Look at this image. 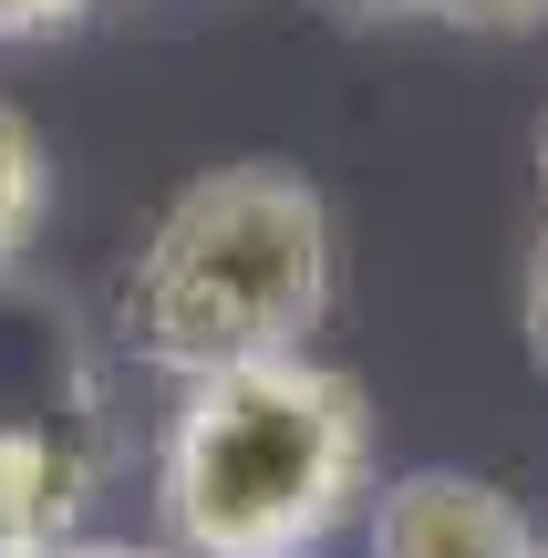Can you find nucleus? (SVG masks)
Wrapping results in <instances>:
<instances>
[{
	"label": "nucleus",
	"instance_id": "f257e3e1",
	"mask_svg": "<svg viewBox=\"0 0 548 558\" xmlns=\"http://www.w3.org/2000/svg\"><path fill=\"white\" fill-rule=\"evenodd\" d=\"M176 558H310L373 507V403L342 362L280 352L197 373L156 445Z\"/></svg>",
	"mask_w": 548,
	"mask_h": 558
},
{
	"label": "nucleus",
	"instance_id": "f03ea898",
	"mask_svg": "<svg viewBox=\"0 0 548 558\" xmlns=\"http://www.w3.org/2000/svg\"><path fill=\"white\" fill-rule=\"evenodd\" d=\"M342 290V248H331V197L301 166H207L156 207L135 269H124L114 311L156 373H239V362L310 352Z\"/></svg>",
	"mask_w": 548,
	"mask_h": 558
},
{
	"label": "nucleus",
	"instance_id": "7ed1b4c3",
	"mask_svg": "<svg viewBox=\"0 0 548 558\" xmlns=\"http://www.w3.org/2000/svg\"><path fill=\"white\" fill-rule=\"evenodd\" d=\"M363 538L373 558H538L528 507L497 476H466V465H414V476L373 486Z\"/></svg>",
	"mask_w": 548,
	"mask_h": 558
},
{
	"label": "nucleus",
	"instance_id": "20e7f679",
	"mask_svg": "<svg viewBox=\"0 0 548 558\" xmlns=\"http://www.w3.org/2000/svg\"><path fill=\"white\" fill-rule=\"evenodd\" d=\"M83 507V465L52 424H11L0 414V558H41L73 538Z\"/></svg>",
	"mask_w": 548,
	"mask_h": 558
},
{
	"label": "nucleus",
	"instance_id": "39448f33",
	"mask_svg": "<svg viewBox=\"0 0 548 558\" xmlns=\"http://www.w3.org/2000/svg\"><path fill=\"white\" fill-rule=\"evenodd\" d=\"M41 207H52V156H41L32 114H21V104H0V269L32 248Z\"/></svg>",
	"mask_w": 548,
	"mask_h": 558
},
{
	"label": "nucleus",
	"instance_id": "423d86ee",
	"mask_svg": "<svg viewBox=\"0 0 548 558\" xmlns=\"http://www.w3.org/2000/svg\"><path fill=\"white\" fill-rule=\"evenodd\" d=\"M414 21H446V32H487V41H508V32H538L548 0H414Z\"/></svg>",
	"mask_w": 548,
	"mask_h": 558
},
{
	"label": "nucleus",
	"instance_id": "0eeeda50",
	"mask_svg": "<svg viewBox=\"0 0 548 558\" xmlns=\"http://www.w3.org/2000/svg\"><path fill=\"white\" fill-rule=\"evenodd\" d=\"M94 11H114V0H0V41H52Z\"/></svg>",
	"mask_w": 548,
	"mask_h": 558
},
{
	"label": "nucleus",
	"instance_id": "6e6552de",
	"mask_svg": "<svg viewBox=\"0 0 548 558\" xmlns=\"http://www.w3.org/2000/svg\"><path fill=\"white\" fill-rule=\"evenodd\" d=\"M41 558H176V548H114V538H62V548H41Z\"/></svg>",
	"mask_w": 548,
	"mask_h": 558
},
{
	"label": "nucleus",
	"instance_id": "1a4fd4ad",
	"mask_svg": "<svg viewBox=\"0 0 548 558\" xmlns=\"http://www.w3.org/2000/svg\"><path fill=\"white\" fill-rule=\"evenodd\" d=\"M528 341H538V362H548V248H538V269H528Z\"/></svg>",
	"mask_w": 548,
	"mask_h": 558
},
{
	"label": "nucleus",
	"instance_id": "9d476101",
	"mask_svg": "<svg viewBox=\"0 0 548 558\" xmlns=\"http://www.w3.org/2000/svg\"><path fill=\"white\" fill-rule=\"evenodd\" d=\"M538 177H548V124H538Z\"/></svg>",
	"mask_w": 548,
	"mask_h": 558
},
{
	"label": "nucleus",
	"instance_id": "9b49d317",
	"mask_svg": "<svg viewBox=\"0 0 548 558\" xmlns=\"http://www.w3.org/2000/svg\"><path fill=\"white\" fill-rule=\"evenodd\" d=\"M538 558H548V538H538Z\"/></svg>",
	"mask_w": 548,
	"mask_h": 558
}]
</instances>
